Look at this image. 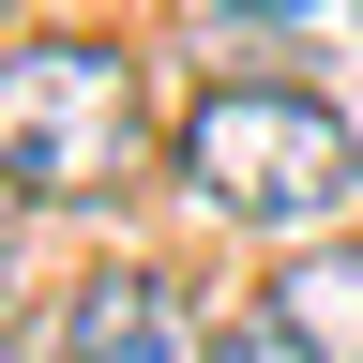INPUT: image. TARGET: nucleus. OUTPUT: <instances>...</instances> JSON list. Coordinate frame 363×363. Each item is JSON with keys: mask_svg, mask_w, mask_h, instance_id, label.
I'll return each mask as SVG.
<instances>
[{"mask_svg": "<svg viewBox=\"0 0 363 363\" xmlns=\"http://www.w3.org/2000/svg\"><path fill=\"white\" fill-rule=\"evenodd\" d=\"M136 152H152V91H136L121 45H76V30H45V45H0V182L45 212H91V197H121Z\"/></svg>", "mask_w": 363, "mask_h": 363, "instance_id": "f257e3e1", "label": "nucleus"}, {"mask_svg": "<svg viewBox=\"0 0 363 363\" xmlns=\"http://www.w3.org/2000/svg\"><path fill=\"white\" fill-rule=\"evenodd\" d=\"M0 348H16V318H0Z\"/></svg>", "mask_w": 363, "mask_h": 363, "instance_id": "0eeeda50", "label": "nucleus"}, {"mask_svg": "<svg viewBox=\"0 0 363 363\" xmlns=\"http://www.w3.org/2000/svg\"><path fill=\"white\" fill-rule=\"evenodd\" d=\"M197 16H257V30H288V16H318V0H197Z\"/></svg>", "mask_w": 363, "mask_h": 363, "instance_id": "423d86ee", "label": "nucleus"}, {"mask_svg": "<svg viewBox=\"0 0 363 363\" xmlns=\"http://www.w3.org/2000/svg\"><path fill=\"white\" fill-rule=\"evenodd\" d=\"M0 197H16V182H0Z\"/></svg>", "mask_w": 363, "mask_h": 363, "instance_id": "6e6552de", "label": "nucleus"}, {"mask_svg": "<svg viewBox=\"0 0 363 363\" xmlns=\"http://www.w3.org/2000/svg\"><path fill=\"white\" fill-rule=\"evenodd\" d=\"M272 318H288L318 363H363V242H303L288 288H272Z\"/></svg>", "mask_w": 363, "mask_h": 363, "instance_id": "20e7f679", "label": "nucleus"}, {"mask_svg": "<svg viewBox=\"0 0 363 363\" xmlns=\"http://www.w3.org/2000/svg\"><path fill=\"white\" fill-rule=\"evenodd\" d=\"M212 363H318L303 333H288V318H272V303H242V318H227V333H212Z\"/></svg>", "mask_w": 363, "mask_h": 363, "instance_id": "39448f33", "label": "nucleus"}, {"mask_svg": "<svg viewBox=\"0 0 363 363\" xmlns=\"http://www.w3.org/2000/svg\"><path fill=\"white\" fill-rule=\"evenodd\" d=\"M182 182L227 212V227H333L363 197V136L318 106V91H272V76H227L197 121H182Z\"/></svg>", "mask_w": 363, "mask_h": 363, "instance_id": "f03ea898", "label": "nucleus"}, {"mask_svg": "<svg viewBox=\"0 0 363 363\" xmlns=\"http://www.w3.org/2000/svg\"><path fill=\"white\" fill-rule=\"evenodd\" d=\"M61 363H212V333H197V303L167 288V272H91V288L61 303Z\"/></svg>", "mask_w": 363, "mask_h": 363, "instance_id": "7ed1b4c3", "label": "nucleus"}]
</instances>
